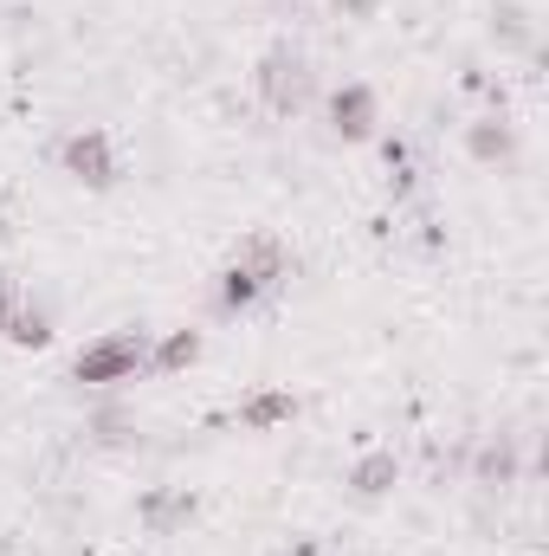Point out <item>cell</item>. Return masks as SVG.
Segmentation results:
<instances>
[{"mask_svg":"<svg viewBox=\"0 0 549 556\" xmlns=\"http://www.w3.org/2000/svg\"><path fill=\"white\" fill-rule=\"evenodd\" d=\"M472 149H478V155H511V130H478Z\"/></svg>","mask_w":549,"mask_h":556,"instance_id":"obj_10","label":"cell"},{"mask_svg":"<svg viewBox=\"0 0 549 556\" xmlns=\"http://www.w3.org/2000/svg\"><path fill=\"white\" fill-rule=\"evenodd\" d=\"M278 273H284V260H278L272 240H253L240 260H233V273H227V285H220V304L233 311V304H253L259 291H272Z\"/></svg>","mask_w":549,"mask_h":556,"instance_id":"obj_1","label":"cell"},{"mask_svg":"<svg viewBox=\"0 0 549 556\" xmlns=\"http://www.w3.org/2000/svg\"><path fill=\"white\" fill-rule=\"evenodd\" d=\"M65 168H72L78 181H91V188H111V181H117V155H111L104 130H78V137L65 142Z\"/></svg>","mask_w":549,"mask_h":556,"instance_id":"obj_3","label":"cell"},{"mask_svg":"<svg viewBox=\"0 0 549 556\" xmlns=\"http://www.w3.org/2000/svg\"><path fill=\"white\" fill-rule=\"evenodd\" d=\"M194 356H201V337L181 330V337H168V343L155 350V369H181V363H194Z\"/></svg>","mask_w":549,"mask_h":556,"instance_id":"obj_8","label":"cell"},{"mask_svg":"<svg viewBox=\"0 0 549 556\" xmlns=\"http://www.w3.org/2000/svg\"><path fill=\"white\" fill-rule=\"evenodd\" d=\"M330 117H336L343 137H369V130H375V98H369V85H343V91L330 98Z\"/></svg>","mask_w":549,"mask_h":556,"instance_id":"obj_5","label":"cell"},{"mask_svg":"<svg viewBox=\"0 0 549 556\" xmlns=\"http://www.w3.org/2000/svg\"><path fill=\"white\" fill-rule=\"evenodd\" d=\"M142 518H149L155 531H168V525L194 518V498H188V492H168V498H142Z\"/></svg>","mask_w":549,"mask_h":556,"instance_id":"obj_7","label":"cell"},{"mask_svg":"<svg viewBox=\"0 0 549 556\" xmlns=\"http://www.w3.org/2000/svg\"><path fill=\"white\" fill-rule=\"evenodd\" d=\"M142 337L137 330H117V337H104V343H91L85 356H78V382H124V376H137L142 369Z\"/></svg>","mask_w":549,"mask_h":556,"instance_id":"obj_2","label":"cell"},{"mask_svg":"<svg viewBox=\"0 0 549 556\" xmlns=\"http://www.w3.org/2000/svg\"><path fill=\"white\" fill-rule=\"evenodd\" d=\"M291 415H297V402H291V395H259V402L246 408L253 427H266V420H291Z\"/></svg>","mask_w":549,"mask_h":556,"instance_id":"obj_9","label":"cell"},{"mask_svg":"<svg viewBox=\"0 0 549 556\" xmlns=\"http://www.w3.org/2000/svg\"><path fill=\"white\" fill-rule=\"evenodd\" d=\"M349 485L362 492V498H375V492H388L395 485V453H369L356 472H349Z\"/></svg>","mask_w":549,"mask_h":556,"instance_id":"obj_6","label":"cell"},{"mask_svg":"<svg viewBox=\"0 0 549 556\" xmlns=\"http://www.w3.org/2000/svg\"><path fill=\"white\" fill-rule=\"evenodd\" d=\"M259 85H266L272 111H297V104L310 98V72H304V59H297V52H272V59H266V72H259Z\"/></svg>","mask_w":549,"mask_h":556,"instance_id":"obj_4","label":"cell"}]
</instances>
